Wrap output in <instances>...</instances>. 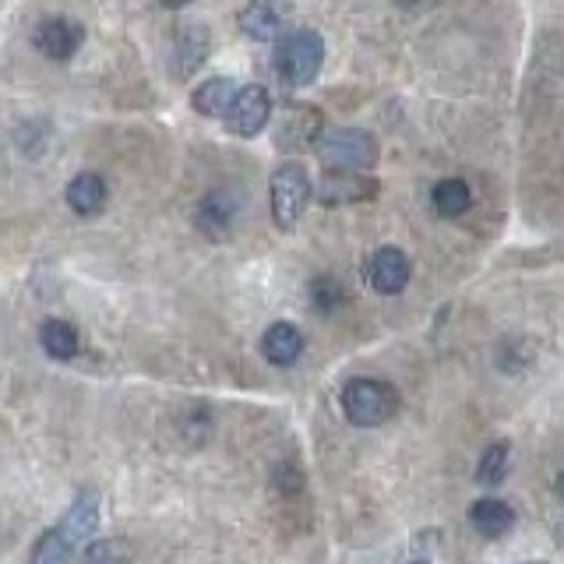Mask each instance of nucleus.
Returning a JSON list of instances; mask_svg holds the SVG:
<instances>
[{
  "label": "nucleus",
  "mask_w": 564,
  "mask_h": 564,
  "mask_svg": "<svg viewBox=\"0 0 564 564\" xmlns=\"http://www.w3.org/2000/svg\"><path fill=\"white\" fill-rule=\"evenodd\" d=\"M315 156L329 173H367L378 167L381 148L360 127H324L315 142Z\"/></svg>",
  "instance_id": "obj_1"
},
{
  "label": "nucleus",
  "mask_w": 564,
  "mask_h": 564,
  "mask_svg": "<svg viewBox=\"0 0 564 564\" xmlns=\"http://www.w3.org/2000/svg\"><path fill=\"white\" fill-rule=\"evenodd\" d=\"M343 409L346 420L356 427H381L395 417L399 409V392L395 384L378 381V378H353L343 389Z\"/></svg>",
  "instance_id": "obj_2"
},
{
  "label": "nucleus",
  "mask_w": 564,
  "mask_h": 564,
  "mask_svg": "<svg viewBox=\"0 0 564 564\" xmlns=\"http://www.w3.org/2000/svg\"><path fill=\"white\" fill-rule=\"evenodd\" d=\"M324 64V39L315 28H296L286 39L279 42L275 53V74L293 88L310 85L321 74Z\"/></svg>",
  "instance_id": "obj_3"
},
{
  "label": "nucleus",
  "mask_w": 564,
  "mask_h": 564,
  "mask_svg": "<svg viewBox=\"0 0 564 564\" xmlns=\"http://www.w3.org/2000/svg\"><path fill=\"white\" fill-rule=\"evenodd\" d=\"M269 195H272L275 226L293 230L310 205V176L304 173V167H296V162H282V167L272 173Z\"/></svg>",
  "instance_id": "obj_4"
},
{
  "label": "nucleus",
  "mask_w": 564,
  "mask_h": 564,
  "mask_svg": "<svg viewBox=\"0 0 564 564\" xmlns=\"http://www.w3.org/2000/svg\"><path fill=\"white\" fill-rule=\"evenodd\" d=\"M33 42L42 57H50V61H71L85 42V25L74 19H64V14L42 19L33 33Z\"/></svg>",
  "instance_id": "obj_5"
},
{
  "label": "nucleus",
  "mask_w": 564,
  "mask_h": 564,
  "mask_svg": "<svg viewBox=\"0 0 564 564\" xmlns=\"http://www.w3.org/2000/svg\"><path fill=\"white\" fill-rule=\"evenodd\" d=\"M269 117H272L269 93H265L261 85H244L241 96H236V102H233L230 117H226V127L241 138H255L265 131V124H269Z\"/></svg>",
  "instance_id": "obj_6"
},
{
  "label": "nucleus",
  "mask_w": 564,
  "mask_h": 564,
  "mask_svg": "<svg viewBox=\"0 0 564 564\" xmlns=\"http://www.w3.org/2000/svg\"><path fill=\"white\" fill-rule=\"evenodd\" d=\"M364 275H367V282L381 296L403 293L406 282H409V258H406V250H399V247H378L375 255H370V261L364 265Z\"/></svg>",
  "instance_id": "obj_7"
},
{
  "label": "nucleus",
  "mask_w": 564,
  "mask_h": 564,
  "mask_svg": "<svg viewBox=\"0 0 564 564\" xmlns=\"http://www.w3.org/2000/svg\"><path fill=\"white\" fill-rule=\"evenodd\" d=\"M381 184L367 173H324L318 184L321 205H356V201H375Z\"/></svg>",
  "instance_id": "obj_8"
},
{
  "label": "nucleus",
  "mask_w": 564,
  "mask_h": 564,
  "mask_svg": "<svg viewBox=\"0 0 564 564\" xmlns=\"http://www.w3.org/2000/svg\"><path fill=\"white\" fill-rule=\"evenodd\" d=\"M212 36L205 25H184L181 36H176V53H173V71L176 78H191L205 61H209Z\"/></svg>",
  "instance_id": "obj_9"
},
{
  "label": "nucleus",
  "mask_w": 564,
  "mask_h": 564,
  "mask_svg": "<svg viewBox=\"0 0 564 564\" xmlns=\"http://www.w3.org/2000/svg\"><path fill=\"white\" fill-rule=\"evenodd\" d=\"M236 219V198L230 191H212V195H205L198 212H195V222L205 236H212V241H222V236H230V226Z\"/></svg>",
  "instance_id": "obj_10"
},
{
  "label": "nucleus",
  "mask_w": 564,
  "mask_h": 564,
  "mask_svg": "<svg viewBox=\"0 0 564 564\" xmlns=\"http://www.w3.org/2000/svg\"><path fill=\"white\" fill-rule=\"evenodd\" d=\"M261 353H265V360L275 364V367H290L301 360V353H304V335L296 324L290 321H275L269 332H265L261 339Z\"/></svg>",
  "instance_id": "obj_11"
},
{
  "label": "nucleus",
  "mask_w": 564,
  "mask_h": 564,
  "mask_svg": "<svg viewBox=\"0 0 564 564\" xmlns=\"http://www.w3.org/2000/svg\"><path fill=\"white\" fill-rule=\"evenodd\" d=\"M469 526L480 532L487 540H498L504 537L512 526H515V512L508 501H498V498H483L469 508Z\"/></svg>",
  "instance_id": "obj_12"
},
{
  "label": "nucleus",
  "mask_w": 564,
  "mask_h": 564,
  "mask_svg": "<svg viewBox=\"0 0 564 564\" xmlns=\"http://www.w3.org/2000/svg\"><path fill=\"white\" fill-rule=\"evenodd\" d=\"M236 96H241V85H236L233 78H209L201 82L195 88V96H191V102H195V110L205 113V117H222L226 121Z\"/></svg>",
  "instance_id": "obj_13"
},
{
  "label": "nucleus",
  "mask_w": 564,
  "mask_h": 564,
  "mask_svg": "<svg viewBox=\"0 0 564 564\" xmlns=\"http://www.w3.org/2000/svg\"><path fill=\"white\" fill-rule=\"evenodd\" d=\"M61 529L68 532V540L74 547H82L88 537H96V529H99V498L93 491H85V494L74 498V504L68 508Z\"/></svg>",
  "instance_id": "obj_14"
},
{
  "label": "nucleus",
  "mask_w": 564,
  "mask_h": 564,
  "mask_svg": "<svg viewBox=\"0 0 564 564\" xmlns=\"http://www.w3.org/2000/svg\"><path fill=\"white\" fill-rule=\"evenodd\" d=\"M68 205L71 212L78 216H96L102 205H107V184H102L99 173H78L74 181L68 184Z\"/></svg>",
  "instance_id": "obj_15"
},
{
  "label": "nucleus",
  "mask_w": 564,
  "mask_h": 564,
  "mask_svg": "<svg viewBox=\"0 0 564 564\" xmlns=\"http://www.w3.org/2000/svg\"><path fill=\"white\" fill-rule=\"evenodd\" d=\"M430 201H434L438 216L444 219H458L473 209V191L466 181H458V176H449V181H438L434 191H430Z\"/></svg>",
  "instance_id": "obj_16"
},
{
  "label": "nucleus",
  "mask_w": 564,
  "mask_h": 564,
  "mask_svg": "<svg viewBox=\"0 0 564 564\" xmlns=\"http://www.w3.org/2000/svg\"><path fill=\"white\" fill-rule=\"evenodd\" d=\"M39 343H42V350H47V356H53V360H74V356H78V350H82L78 332H74V324H68V321H61V318L42 321Z\"/></svg>",
  "instance_id": "obj_17"
},
{
  "label": "nucleus",
  "mask_w": 564,
  "mask_h": 564,
  "mask_svg": "<svg viewBox=\"0 0 564 564\" xmlns=\"http://www.w3.org/2000/svg\"><path fill=\"white\" fill-rule=\"evenodd\" d=\"M241 28H244L247 39L272 42V39L282 36V19H279V11L272 4H250V8L241 11Z\"/></svg>",
  "instance_id": "obj_18"
},
{
  "label": "nucleus",
  "mask_w": 564,
  "mask_h": 564,
  "mask_svg": "<svg viewBox=\"0 0 564 564\" xmlns=\"http://www.w3.org/2000/svg\"><path fill=\"white\" fill-rule=\"evenodd\" d=\"M74 551H78V547H74L68 540V532L57 526V529L42 532V537H39L36 551H33V564H71Z\"/></svg>",
  "instance_id": "obj_19"
},
{
  "label": "nucleus",
  "mask_w": 564,
  "mask_h": 564,
  "mask_svg": "<svg viewBox=\"0 0 564 564\" xmlns=\"http://www.w3.org/2000/svg\"><path fill=\"white\" fill-rule=\"evenodd\" d=\"M508 455H512L508 441L491 444V449H487L480 455V463H477V480L487 483V487H498L504 480V473H508Z\"/></svg>",
  "instance_id": "obj_20"
},
{
  "label": "nucleus",
  "mask_w": 564,
  "mask_h": 564,
  "mask_svg": "<svg viewBox=\"0 0 564 564\" xmlns=\"http://www.w3.org/2000/svg\"><path fill=\"white\" fill-rule=\"evenodd\" d=\"M82 564H131V547L124 540H93L82 551Z\"/></svg>",
  "instance_id": "obj_21"
},
{
  "label": "nucleus",
  "mask_w": 564,
  "mask_h": 564,
  "mask_svg": "<svg viewBox=\"0 0 564 564\" xmlns=\"http://www.w3.org/2000/svg\"><path fill=\"white\" fill-rule=\"evenodd\" d=\"M310 304H315L318 315H332V310H339V304H343V286L329 275L315 279L310 282Z\"/></svg>",
  "instance_id": "obj_22"
},
{
  "label": "nucleus",
  "mask_w": 564,
  "mask_h": 564,
  "mask_svg": "<svg viewBox=\"0 0 564 564\" xmlns=\"http://www.w3.org/2000/svg\"><path fill=\"white\" fill-rule=\"evenodd\" d=\"M275 487H279V491H286V494H296L304 487V480H301V473L286 466V469L275 473Z\"/></svg>",
  "instance_id": "obj_23"
},
{
  "label": "nucleus",
  "mask_w": 564,
  "mask_h": 564,
  "mask_svg": "<svg viewBox=\"0 0 564 564\" xmlns=\"http://www.w3.org/2000/svg\"><path fill=\"white\" fill-rule=\"evenodd\" d=\"M554 491H557V498L564 501V473H561V477H557V483H554Z\"/></svg>",
  "instance_id": "obj_24"
},
{
  "label": "nucleus",
  "mask_w": 564,
  "mask_h": 564,
  "mask_svg": "<svg viewBox=\"0 0 564 564\" xmlns=\"http://www.w3.org/2000/svg\"><path fill=\"white\" fill-rule=\"evenodd\" d=\"M409 564H430L427 557H417V561H409Z\"/></svg>",
  "instance_id": "obj_25"
},
{
  "label": "nucleus",
  "mask_w": 564,
  "mask_h": 564,
  "mask_svg": "<svg viewBox=\"0 0 564 564\" xmlns=\"http://www.w3.org/2000/svg\"><path fill=\"white\" fill-rule=\"evenodd\" d=\"M529 564H543V561H529Z\"/></svg>",
  "instance_id": "obj_26"
}]
</instances>
